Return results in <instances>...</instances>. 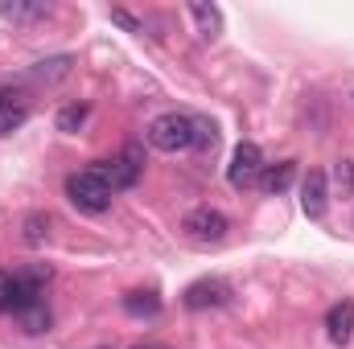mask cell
Masks as SVG:
<instances>
[{
	"mask_svg": "<svg viewBox=\"0 0 354 349\" xmlns=\"http://www.w3.org/2000/svg\"><path fill=\"white\" fill-rule=\"evenodd\" d=\"M194 128H198V136H194V148H214V144H218V132H214V123H206V119H194Z\"/></svg>",
	"mask_w": 354,
	"mask_h": 349,
	"instance_id": "cell-19",
	"label": "cell"
},
{
	"mask_svg": "<svg viewBox=\"0 0 354 349\" xmlns=\"http://www.w3.org/2000/svg\"><path fill=\"white\" fill-rule=\"evenodd\" d=\"M181 304L189 312H202V308H223L231 304V283L218 279V275H206V279H194L185 292H181Z\"/></svg>",
	"mask_w": 354,
	"mask_h": 349,
	"instance_id": "cell-6",
	"label": "cell"
},
{
	"mask_svg": "<svg viewBox=\"0 0 354 349\" xmlns=\"http://www.w3.org/2000/svg\"><path fill=\"white\" fill-rule=\"evenodd\" d=\"M12 304H17V275L0 271V312H12Z\"/></svg>",
	"mask_w": 354,
	"mask_h": 349,
	"instance_id": "cell-18",
	"label": "cell"
},
{
	"mask_svg": "<svg viewBox=\"0 0 354 349\" xmlns=\"http://www.w3.org/2000/svg\"><path fill=\"white\" fill-rule=\"evenodd\" d=\"M25 119H29V94L8 87V83H0V136L17 132Z\"/></svg>",
	"mask_w": 354,
	"mask_h": 349,
	"instance_id": "cell-7",
	"label": "cell"
},
{
	"mask_svg": "<svg viewBox=\"0 0 354 349\" xmlns=\"http://www.w3.org/2000/svg\"><path fill=\"white\" fill-rule=\"evenodd\" d=\"M260 177H264V152H260L252 140L235 144L231 165H227V181H231L235 189H252V185H260Z\"/></svg>",
	"mask_w": 354,
	"mask_h": 349,
	"instance_id": "cell-4",
	"label": "cell"
},
{
	"mask_svg": "<svg viewBox=\"0 0 354 349\" xmlns=\"http://www.w3.org/2000/svg\"><path fill=\"white\" fill-rule=\"evenodd\" d=\"M132 349H165V346H157V341H140V346H132Z\"/></svg>",
	"mask_w": 354,
	"mask_h": 349,
	"instance_id": "cell-22",
	"label": "cell"
},
{
	"mask_svg": "<svg viewBox=\"0 0 354 349\" xmlns=\"http://www.w3.org/2000/svg\"><path fill=\"white\" fill-rule=\"evenodd\" d=\"M66 197H71V206L83 210V214H103V210L111 206V189H107V181L95 173V169L66 177Z\"/></svg>",
	"mask_w": 354,
	"mask_h": 349,
	"instance_id": "cell-2",
	"label": "cell"
},
{
	"mask_svg": "<svg viewBox=\"0 0 354 349\" xmlns=\"http://www.w3.org/2000/svg\"><path fill=\"white\" fill-rule=\"evenodd\" d=\"M21 239H25L29 247L46 243V239H50V218H46V214H29V218H25V235H21Z\"/></svg>",
	"mask_w": 354,
	"mask_h": 349,
	"instance_id": "cell-15",
	"label": "cell"
},
{
	"mask_svg": "<svg viewBox=\"0 0 354 349\" xmlns=\"http://www.w3.org/2000/svg\"><path fill=\"white\" fill-rule=\"evenodd\" d=\"M326 333L334 346H346L354 337V300H338L330 312H326Z\"/></svg>",
	"mask_w": 354,
	"mask_h": 349,
	"instance_id": "cell-9",
	"label": "cell"
},
{
	"mask_svg": "<svg viewBox=\"0 0 354 349\" xmlns=\"http://www.w3.org/2000/svg\"><path fill=\"white\" fill-rule=\"evenodd\" d=\"M338 185H346V189L354 185V165H351V161H342V165H338Z\"/></svg>",
	"mask_w": 354,
	"mask_h": 349,
	"instance_id": "cell-21",
	"label": "cell"
},
{
	"mask_svg": "<svg viewBox=\"0 0 354 349\" xmlns=\"http://www.w3.org/2000/svg\"><path fill=\"white\" fill-rule=\"evenodd\" d=\"M124 312L128 317H157L161 312V296L157 292H128L124 296Z\"/></svg>",
	"mask_w": 354,
	"mask_h": 349,
	"instance_id": "cell-12",
	"label": "cell"
},
{
	"mask_svg": "<svg viewBox=\"0 0 354 349\" xmlns=\"http://www.w3.org/2000/svg\"><path fill=\"white\" fill-rule=\"evenodd\" d=\"M185 12L194 17V25H198V33H202L206 41H214V37L223 33V12H218L214 4H189Z\"/></svg>",
	"mask_w": 354,
	"mask_h": 349,
	"instance_id": "cell-10",
	"label": "cell"
},
{
	"mask_svg": "<svg viewBox=\"0 0 354 349\" xmlns=\"http://www.w3.org/2000/svg\"><path fill=\"white\" fill-rule=\"evenodd\" d=\"M17 321H21L25 333H46V329H50V308H46V300H37V304H29L25 312H17Z\"/></svg>",
	"mask_w": 354,
	"mask_h": 349,
	"instance_id": "cell-13",
	"label": "cell"
},
{
	"mask_svg": "<svg viewBox=\"0 0 354 349\" xmlns=\"http://www.w3.org/2000/svg\"><path fill=\"white\" fill-rule=\"evenodd\" d=\"M181 230H185L194 243H218V239L231 230V222H227V214H223V210H210V206H194V210L185 214Z\"/></svg>",
	"mask_w": 354,
	"mask_h": 349,
	"instance_id": "cell-5",
	"label": "cell"
},
{
	"mask_svg": "<svg viewBox=\"0 0 354 349\" xmlns=\"http://www.w3.org/2000/svg\"><path fill=\"white\" fill-rule=\"evenodd\" d=\"M0 17H8V21H46L50 4H0Z\"/></svg>",
	"mask_w": 354,
	"mask_h": 349,
	"instance_id": "cell-14",
	"label": "cell"
},
{
	"mask_svg": "<svg viewBox=\"0 0 354 349\" xmlns=\"http://www.w3.org/2000/svg\"><path fill=\"white\" fill-rule=\"evenodd\" d=\"M149 144L157 148V152H185V148H194V136H198V128H194V115H185V111H165V115H157L153 123H149Z\"/></svg>",
	"mask_w": 354,
	"mask_h": 349,
	"instance_id": "cell-1",
	"label": "cell"
},
{
	"mask_svg": "<svg viewBox=\"0 0 354 349\" xmlns=\"http://www.w3.org/2000/svg\"><path fill=\"white\" fill-rule=\"evenodd\" d=\"M66 70H71V58H50V62H37V79L41 83H54V79H66Z\"/></svg>",
	"mask_w": 354,
	"mask_h": 349,
	"instance_id": "cell-17",
	"label": "cell"
},
{
	"mask_svg": "<svg viewBox=\"0 0 354 349\" xmlns=\"http://www.w3.org/2000/svg\"><path fill=\"white\" fill-rule=\"evenodd\" d=\"M95 173L107 181V189L115 193V189H132L140 173H145V152H140V144H128L120 157H111V161H99L95 165Z\"/></svg>",
	"mask_w": 354,
	"mask_h": 349,
	"instance_id": "cell-3",
	"label": "cell"
},
{
	"mask_svg": "<svg viewBox=\"0 0 354 349\" xmlns=\"http://www.w3.org/2000/svg\"><path fill=\"white\" fill-rule=\"evenodd\" d=\"M83 119H87V103H71L58 111V132H79Z\"/></svg>",
	"mask_w": 354,
	"mask_h": 349,
	"instance_id": "cell-16",
	"label": "cell"
},
{
	"mask_svg": "<svg viewBox=\"0 0 354 349\" xmlns=\"http://www.w3.org/2000/svg\"><path fill=\"white\" fill-rule=\"evenodd\" d=\"M326 206H330V181H326L322 169H313V173L305 177V185H301V210L309 218H322Z\"/></svg>",
	"mask_w": 354,
	"mask_h": 349,
	"instance_id": "cell-8",
	"label": "cell"
},
{
	"mask_svg": "<svg viewBox=\"0 0 354 349\" xmlns=\"http://www.w3.org/2000/svg\"><path fill=\"white\" fill-rule=\"evenodd\" d=\"M297 177V161H280V165H264V177H260V189L268 193H284Z\"/></svg>",
	"mask_w": 354,
	"mask_h": 349,
	"instance_id": "cell-11",
	"label": "cell"
},
{
	"mask_svg": "<svg viewBox=\"0 0 354 349\" xmlns=\"http://www.w3.org/2000/svg\"><path fill=\"white\" fill-rule=\"evenodd\" d=\"M111 21H115V25H124V29H132V33H145V25H140L132 12H124V8H111Z\"/></svg>",
	"mask_w": 354,
	"mask_h": 349,
	"instance_id": "cell-20",
	"label": "cell"
}]
</instances>
